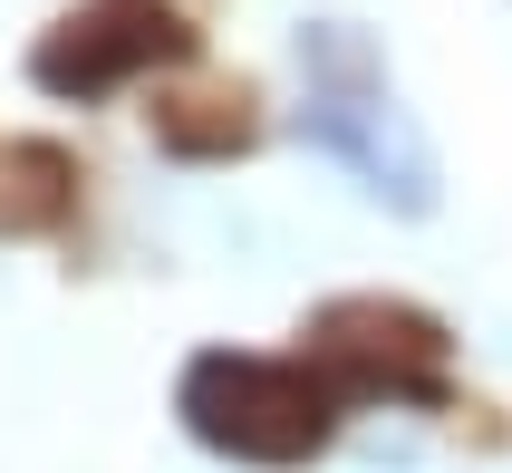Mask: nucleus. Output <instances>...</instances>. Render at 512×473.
Returning a JSON list of instances; mask_svg holds the SVG:
<instances>
[{
    "mask_svg": "<svg viewBox=\"0 0 512 473\" xmlns=\"http://www.w3.org/2000/svg\"><path fill=\"white\" fill-rule=\"evenodd\" d=\"M300 136L348 165V184L406 223L435 213V145L416 126V107L387 78V49H377L358 20H310L300 29Z\"/></svg>",
    "mask_w": 512,
    "mask_h": 473,
    "instance_id": "nucleus-1",
    "label": "nucleus"
},
{
    "mask_svg": "<svg viewBox=\"0 0 512 473\" xmlns=\"http://www.w3.org/2000/svg\"><path fill=\"white\" fill-rule=\"evenodd\" d=\"M339 406L348 396L329 387V367L300 348V358H242V348H203L184 358L174 377V416L203 454L223 464H261V473H290L310 454L339 445Z\"/></svg>",
    "mask_w": 512,
    "mask_h": 473,
    "instance_id": "nucleus-2",
    "label": "nucleus"
},
{
    "mask_svg": "<svg viewBox=\"0 0 512 473\" xmlns=\"http://www.w3.org/2000/svg\"><path fill=\"white\" fill-rule=\"evenodd\" d=\"M300 348L329 367V387L348 406H377V396L387 406H426V416L455 406V329L416 300H377V290L329 300V309H310Z\"/></svg>",
    "mask_w": 512,
    "mask_h": 473,
    "instance_id": "nucleus-3",
    "label": "nucleus"
},
{
    "mask_svg": "<svg viewBox=\"0 0 512 473\" xmlns=\"http://www.w3.org/2000/svg\"><path fill=\"white\" fill-rule=\"evenodd\" d=\"M184 58H194V20L174 0H87L29 49V87L97 107V97L155 78V68H184Z\"/></svg>",
    "mask_w": 512,
    "mask_h": 473,
    "instance_id": "nucleus-4",
    "label": "nucleus"
},
{
    "mask_svg": "<svg viewBox=\"0 0 512 473\" xmlns=\"http://www.w3.org/2000/svg\"><path fill=\"white\" fill-rule=\"evenodd\" d=\"M78 213V155L49 136H0V242H49Z\"/></svg>",
    "mask_w": 512,
    "mask_h": 473,
    "instance_id": "nucleus-5",
    "label": "nucleus"
},
{
    "mask_svg": "<svg viewBox=\"0 0 512 473\" xmlns=\"http://www.w3.org/2000/svg\"><path fill=\"white\" fill-rule=\"evenodd\" d=\"M252 136H261L252 87H203V97H165L155 107V145H174V155H242Z\"/></svg>",
    "mask_w": 512,
    "mask_h": 473,
    "instance_id": "nucleus-6",
    "label": "nucleus"
}]
</instances>
